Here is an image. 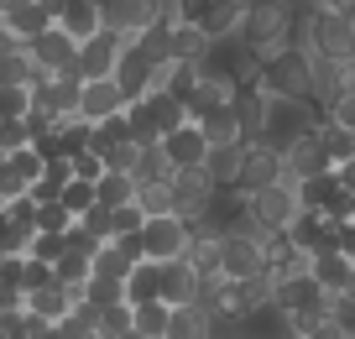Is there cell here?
<instances>
[{"label": "cell", "mask_w": 355, "mask_h": 339, "mask_svg": "<svg viewBox=\"0 0 355 339\" xmlns=\"http://www.w3.org/2000/svg\"><path fill=\"white\" fill-rule=\"evenodd\" d=\"M125 339H141V334H125Z\"/></svg>", "instance_id": "cell-59"}, {"label": "cell", "mask_w": 355, "mask_h": 339, "mask_svg": "<svg viewBox=\"0 0 355 339\" xmlns=\"http://www.w3.org/2000/svg\"><path fill=\"white\" fill-rule=\"evenodd\" d=\"M6 219H11V225H21V230H37V204H32V193H26V198H11V204H6Z\"/></svg>", "instance_id": "cell-48"}, {"label": "cell", "mask_w": 355, "mask_h": 339, "mask_svg": "<svg viewBox=\"0 0 355 339\" xmlns=\"http://www.w3.org/2000/svg\"><path fill=\"white\" fill-rule=\"evenodd\" d=\"M53 26H58L63 37H73V42H89V37L100 32V11H94V0H68L63 16H58Z\"/></svg>", "instance_id": "cell-24"}, {"label": "cell", "mask_w": 355, "mask_h": 339, "mask_svg": "<svg viewBox=\"0 0 355 339\" xmlns=\"http://www.w3.org/2000/svg\"><path fill=\"white\" fill-rule=\"evenodd\" d=\"M313 11H329V16H340V21H355V0H319Z\"/></svg>", "instance_id": "cell-53"}, {"label": "cell", "mask_w": 355, "mask_h": 339, "mask_svg": "<svg viewBox=\"0 0 355 339\" xmlns=\"http://www.w3.org/2000/svg\"><path fill=\"white\" fill-rule=\"evenodd\" d=\"M162 339H209V308L204 303L167 308V334Z\"/></svg>", "instance_id": "cell-23"}, {"label": "cell", "mask_w": 355, "mask_h": 339, "mask_svg": "<svg viewBox=\"0 0 355 339\" xmlns=\"http://www.w3.org/2000/svg\"><path fill=\"white\" fill-rule=\"evenodd\" d=\"M68 173H73V183H100L105 162H100V152H78V157H68Z\"/></svg>", "instance_id": "cell-45"}, {"label": "cell", "mask_w": 355, "mask_h": 339, "mask_svg": "<svg viewBox=\"0 0 355 339\" xmlns=\"http://www.w3.org/2000/svg\"><path fill=\"white\" fill-rule=\"evenodd\" d=\"M53 282V266H42V261H21V293H37V287H47Z\"/></svg>", "instance_id": "cell-49"}, {"label": "cell", "mask_w": 355, "mask_h": 339, "mask_svg": "<svg viewBox=\"0 0 355 339\" xmlns=\"http://www.w3.org/2000/svg\"><path fill=\"white\" fill-rule=\"evenodd\" d=\"M162 152H167V162L173 167H204V152H209V146H204V136H199V125H178V131H167L162 136Z\"/></svg>", "instance_id": "cell-19"}, {"label": "cell", "mask_w": 355, "mask_h": 339, "mask_svg": "<svg viewBox=\"0 0 355 339\" xmlns=\"http://www.w3.org/2000/svg\"><path fill=\"white\" fill-rule=\"evenodd\" d=\"M125 303L141 308V303H157V261H136L125 272Z\"/></svg>", "instance_id": "cell-30"}, {"label": "cell", "mask_w": 355, "mask_h": 339, "mask_svg": "<svg viewBox=\"0 0 355 339\" xmlns=\"http://www.w3.org/2000/svg\"><path fill=\"white\" fill-rule=\"evenodd\" d=\"M32 193V183H26V177H16L11 167L0 162V198H6V204H11V198H26Z\"/></svg>", "instance_id": "cell-51"}, {"label": "cell", "mask_w": 355, "mask_h": 339, "mask_svg": "<svg viewBox=\"0 0 355 339\" xmlns=\"http://www.w3.org/2000/svg\"><path fill=\"white\" fill-rule=\"evenodd\" d=\"M173 173H178V167L167 162L162 141H152V146H141V152H136V167H131L136 183H173Z\"/></svg>", "instance_id": "cell-27"}, {"label": "cell", "mask_w": 355, "mask_h": 339, "mask_svg": "<svg viewBox=\"0 0 355 339\" xmlns=\"http://www.w3.org/2000/svg\"><path fill=\"white\" fill-rule=\"evenodd\" d=\"M241 21H245V0H214L199 16V32L214 47H230V42H241Z\"/></svg>", "instance_id": "cell-16"}, {"label": "cell", "mask_w": 355, "mask_h": 339, "mask_svg": "<svg viewBox=\"0 0 355 339\" xmlns=\"http://www.w3.org/2000/svg\"><path fill=\"white\" fill-rule=\"evenodd\" d=\"M141 225H146V214H141L136 204L110 209V241H115V235H141Z\"/></svg>", "instance_id": "cell-40"}, {"label": "cell", "mask_w": 355, "mask_h": 339, "mask_svg": "<svg viewBox=\"0 0 355 339\" xmlns=\"http://www.w3.org/2000/svg\"><path fill=\"white\" fill-rule=\"evenodd\" d=\"M78 89H84V78H78V73L37 78V84H32V105L47 110L53 121H73V115H78Z\"/></svg>", "instance_id": "cell-10"}, {"label": "cell", "mask_w": 355, "mask_h": 339, "mask_svg": "<svg viewBox=\"0 0 355 339\" xmlns=\"http://www.w3.org/2000/svg\"><path fill=\"white\" fill-rule=\"evenodd\" d=\"M125 272H131V261H125L110 241H105L100 251H94V261H89V277H100V282H125Z\"/></svg>", "instance_id": "cell-35"}, {"label": "cell", "mask_w": 355, "mask_h": 339, "mask_svg": "<svg viewBox=\"0 0 355 339\" xmlns=\"http://www.w3.org/2000/svg\"><path fill=\"white\" fill-rule=\"evenodd\" d=\"M167 53H173V63H183V68H199V63H209V58H214V42L199 32V26L178 21V26H173V42H167Z\"/></svg>", "instance_id": "cell-18"}, {"label": "cell", "mask_w": 355, "mask_h": 339, "mask_svg": "<svg viewBox=\"0 0 355 339\" xmlns=\"http://www.w3.org/2000/svg\"><path fill=\"white\" fill-rule=\"evenodd\" d=\"M298 47L309 58H324V63H355V21H340V16H329V11L303 6Z\"/></svg>", "instance_id": "cell-1"}, {"label": "cell", "mask_w": 355, "mask_h": 339, "mask_svg": "<svg viewBox=\"0 0 355 339\" xmlns=\"http://www.w3.org/2000/svg\"><path fill=\"white\" fill-rule=\"evenodd\" d=\"M94 204H100V209L136 204V177L131 173H100V183H94Z\"/></svg>", "instance_id": "cell-28"}, {"label": "cell", "mask_w": 355, "mask_h": 339, "mask_svg": "<svg viewBox=\"0 0 355 339\" xmlns=\"http://www.w3.org/2000/svg\"><path fill=\"white\" fill-rule=\"evenodd\" d=\"M136 209H141L146 219H157V214H178L173 183H136Z\"/></svg>", "instance_id": "cell-31"}, {"label": "cell", "mask_w": 355, "mask_h": 339, "mask_svg": "<svg viewBox=\"0 0 355 339\" xmlns=\"http://www.w3.org/2000/svg\"><path fill=\"white\" fill-rule=\"evenodd\" d=\"M266 272V251L261 235L241 230V235H220V282H245V277Z\"/></svg>", "instance_id": "cell-6"}, {"label": "cell", "mask_w": 355, "mask_h": 339, "mask_svg": "<svg viewBox=\"0 0 355 339\" xmlns=\"http://www.w3.org/2000/svg\"><path fill=\"white\" fill-rule=\"evenodd\" d=\"M324 173H334V167H329V157H324V146H319V131L298 136V141L282 152V183L288 188H303V183H313V177H324Z\"/></svg>", "instance_id": "cell-9"}, {"label": "cell", "mask_w": 355, "mask_h": 339, "mask_svg": "<svg viewBox=\"0 0 355 339\" xmlns=\"http://www.w3.org/2000/svg\"><path fill=\"white\" fill-rule=\"evenodd\" d=\"M340 94H355V63H345V89Z\"/></svg>", "instance_id": "cell-55"}, {"label": "cell", "mask_w": 355, "mask_h": 339, "mask_svg": "<svg viewBox=\"0 0 355 339\" xmlns=\"http://www.w3.org/2000/svg\"><path fill=\"white\" fill-rule=\"evenodd\" d=\"M78 303H84V287H58V282H47V287H37V293H26V313L42 318V324H63Z\"/></svg>", "instance_id": "cell-14"}, {"label": "cell", "mask_w": 355, "mask_h": 339, "mask_svg": "<svg viewBox=\"0 0 355 339\" xmlns=\"http://www.w3.org/2000/svg\"><path fill=\"white\" fill-rule=\"evenodd\" d=\"M261 89H266V94H282V99H303V105H313L309 53H303V47L293 42L288 53L277 58V63H266V68H261Z\"/></svg>", "instance_id": "cell-5"}, {"label": "cell", "mask_w": 355, "mask_h": 339, "mask_svg": "<svg viewBox=\"0 0 355 339\" xmlns=\"http://www.w3.org/2000/svg\"><path fill=\"white\" fill-rule=\"evenodd\" d=\"M78 219L68 214L63 204H37V230H47V235H68Z\"/></svg>", "instance_id": "cell-39"}, {"label": "cell", "mask_w": 355, "mask_h": 339, "mask_svg": "<svg viewBox=\"0 0 355 339\" xmlns=\"http://www.w3.org/2000/svg\"><path fill=\"white\" fill-rule=\"evenodd\" d=\"M125 47H131V37L121 32H94L89 42H78V78H110Z\"/></svg>", "instance_id": "cell-11"}, {"label": "cell", "mask_w": 355, "mask_h": 339, "mask_svg": "<svg viewBox=\"0 0 355 339\" xmlns=\"http://www.w3.org/2000/svg\"><path fill=\"white\" fill-rule=\"evenodd\" d=\"M131 334L162 339V334H167V303H141V308H131Z\"/></svg>", "instance_id": "cell-34"}, {"label": "cell", "mask_w": 355, "mask_h": 339, "mask_svg": "<svg viewBox=\"0 0 355 339\" xmlns=\"http://www.w3.org/2000/svg\"><path fill=\"white\" fill-rule=\"evenodd\" d=\"M272 183H282V157L272 152V146H261V141H245V152H241V193H261V188H272Z\"/></svg>", "instance_id": "cell-12"}, {"label": "cell", "mask_w": 355, "mask_h": 339, "mask_svg": "<svg viewBox=\"0 0 355 339\" xmlns=\"http://www.w3.org/2000/svg\"><path fill=\"white\" fill-rule=\"evenodd\" d=\"M26 58H32L37 78H53V73H78V42H73V37H63L58 26L37 32L32 42H26Z\"/></svg>", "instance_id": "cell-7"}, {"label": "cell", "mask_w": 355, "mask_h": 339, "mask_svg": "<svg viewBox=\"0 0 355 339\" xmlns=\"http://www.w3.org/2000/svg\"><path fill=\"white\" fill-rule=\"evenodd\" d=\"M245 214H251V230H256V235H277V230H288L293 219L303 214L298 188L272 183V188H261V193H245Z\"/></svg>", "instance_id": "cell-4"}, {"label": "cell", "mask_w": 355, "mask_h": 339, "mask_svg": "<svg viewBox=\"0 0 355 339\" xmlns=\"http://www.w3.org/2000/svg\"><path fill=\"white\" fill-rule=\"evenodd\" d=\"M58 256H63V235H47V230H37V235H32V251H26V261H42V266H53Z\"/></svg>", "instance_id": "cell-43"}, {"label": "cell", "mask_w": 355, "mask_h": 339, "mask_svg": "<svg viewBox=\"0 0 355 339\" xmlns=\"http://www.w3.org/2000/svg\"><path fill=\"white\" fill-rule=\"evenodd\" d=\"M298 6L293 0H245V21H241V47L272 42V37H298Z\"/></svg>", "instance_id": "cell-3"}, {"label": "cell", "mask_w": 355, "mask_h": 339, "mask_svg": "<svg viewBox=\"0 0 355 339\" xmlns=\"http://www.w3.org/2000/svg\"><path fill=\"white\" fill-rule=\"evenodd\" d=\"M303 6H319V0H303Z\"/></svg>", "instance_id": "cell-57"}, {"label": "cell", "mask_w": 355, "mask_h": 339, "mask_svg": "<svg viewBox=\"0 0 355 339\" xmlns=\"http://www.w3.org/2000/svg\"><path fill=\"white\" fill-rule=\"evenodd\" d=\"M319 146H324V157H329V167H345L355 157V131H340L334 121L319 115Z\"/></svg>", "instance_id": "cell-29"}, {"label": "cell", "mask_w": 355, "mask_h": 339, "mask_svg": "<svg viewBox=\"0 0 355 339\" xmlns=\"http://www.w3.org/2000/svg\"><path fill=\"white\" fill-rule=\"evenodd\" d=\"M6 167H11L16 177H26V183H37V177H42V167H47V162H42V157L32 152V146H21V152H11V157H6Z\"/></svg>", "instance_id": "cell-44"}, {"label": "cell", "mask_w": 355, "mask_h": 339, "mask_svg": "<svg viewBox=\"0 0 355 339\" xmlns=\"http://www.w3.org/2000/svg\"><path fill=\"white\" fill-rule=\"evenodd\" d=\"M241 152H245V141L241 146H209V152H204V173L214 177V188L241 183Z\"/></svg>", "instance_id": "cell-26"}, {"label": "cell", "mask_w": 355, "mask_h": 339, "mask_svg": "<svg viewBox=\"0 0 355 339\" xmlns=\"http://www.w3.org/2000/svg\"><path fill=\"white\" fill-rule=\"evenodd\" d=\"M58 204H63L73 219H84L89 209H94V183H73V177H68V183H63V193H58Z\"/></svg>", "instance_id": "cell-38"}, {"label": "cell", "mask_w": 355, "mask_h": 339, "mask_svg": "<svg viewBox=\"0 0 355 339\" xmlns=\"http://www.w3.org/2000/svg\"><path fill=\"white\" fill-rule=\"evenodd\" d=\"M261 94H266V89H261ZM309 131H319V110H313V105H303V99H282V94L261 99V136H256L261 146H272V152L282 157L298 136H309Z\"/></svg>", "instance_id": "cell-2"}, {"label": "cell", "mask_w": 355, "mask_h": 339, "mask_svg": "<svg viewBox=\"0 0 355 339\" xmlns=\"http://www.w3.org/2000/svg\"><path fill=\"white\" fill-rule=\"evenodd\" d=\"M324 121H334L340 131H355V94H340L329 110H324Z\"/></svg>", "instance_id": "cell-47"}, {"label": "cell", "mask_w": 355, "mask_h": 339, "mask_svg": "<svg viewBox=\"0 0 355 339\" xmlns=\"http://www.w3.org/2000/svg\"><path fill=\"white\" fill-rule=\"evenodd\" d=\"M110 245H115V251H121L131 266H136V261H146V251H141V235H115Z\"/></svg>", "instance_id": "cell-52"}, {"label": "cell", "mask_w": 355, "mask_h": 339, "mask_svg": "<svg viewBox=\"0 0 355 339\" xmlns=\"http://www.w3.org/2000/svg\"><path fill=\"white\" fill-rule=\"evenodd\" d=\"M94 334H100V339H125V334H131V303L94 308Z\"/></svg>", "instance_id": "cell-33"}, {"label": "cell", "mask_w": 355, "mask_h": 339, "mask_svg": "<svg viewBox=\"0 0 355 339\" xmlns=\"http://www.w3.org/2000/svg\"><path fill=\"white\" fill-rule=\"evenodd\" d=\"M0 266H6V251H0Z\"/></svg>", "instance_id": "cell-58"}, {"label": "cell", "mask_w": 355, "mask_h": 339, "mask_svg": "<svg viewBox=\"0 0 355 339\" xmlns=\"http://www.w3.org/2000/svg\"><path fill=\"white\" fill-rule=\"evenodd\" d=\"M199 136H204V146H241L245 136H241V121H235V110L230 105H220V110H209V115H199Z\"/></svg>", "instance_id": "cell-22"}, {"label": "cell", "mask_w": 355, "mask_h": 339, "mask_svg": "<svg viewBox=\"0 0 355 339\" xmlns=\"http://www.w3.org/2000/svg\"><path fill=\"white\" fill-rule=\"evenodd\" d=\"M0 219H6V198H0Z\"/></svg>", "instance_id": "cell-56"}, {"label": "cell", "mask_w": 355, "mask_h": 339, "mask_svg": "<svg viewBox=\"0 0 355 339\" xmlns=\"http://www.w3.org/2000/svg\"><path fill=\"white\" fill-rule=\"evenodd\" d=\"M214 0H173V26L178 21H189V26H199V16L209 11Z\"/></svg>", "instance_id": "cell-50"}, {"label": "cell", "mask_w": 355, "mask_h": 339, "mask_svg": "<svg viewBox=\"0 0 355 339\" xmlns=\"http://www.w3.org/2000/svg\"><path fill=\"white\" fill-rule=\"evenodd\" d=\"M199 293H204V282L183 261H162L157 266V303L183 308V303H199Z\"/></svg>", "instance_id": "cell-15"}, {"label": "cell", "mask_w": 355, "mask_h": 339, "mask_svg": "<svg viewBox=\"0 0 355 339\" xmlns=\"http://www.w3.org/2000/svg\"><path fill=\"white\" fill-rule=\"evenodd\" d=\"M32 89H0V121H26Z\"/></svg>", "instance_id": "cell-42"}, {"label": "cell", "mask_w": 355, "mask_h": 339, "mask_svg": "<svg viewBox=\"0 0 355 339\" xmlns=\"http://www.w3.org/2000/svg\"><path fill=\"white\" fill-rule=\"evenodd\" d=\"M319 303H324V293H319V282H313L309 272H303V277H282L277 297H272L277 313H303V308H319Z\"/></svg>", "instance_id": "cell-20"}, {"label": "cell", "mask_w": 355, "mask_h": 339, "mask_svg": "<svg viewBox=\"0 0 355 339\" xmlns=\"http://www.w3.org/2000/svg\"><path fill=\"white\" fill-rule=\"evenodd\" d=\"M37 6H42V16H47V21H58V16H63V6H68V0H37Z\"/></svg>", "instance_id": "cell-54"}, {"label": "cell", "mask_w": 355, "mask_h": 339, "mask_svg": "<svg viewBox=\"0 0 355 339\" xmlns=\"http://www.w3.org/2000/svg\"><path fill=\"white\" fill-rule=\"evenodd\" d=\"M141 251H146V261H178V256L189 251V225L178 214H157V219H146L141 225Z\"/></svg>", "instance_id": "cell-8"}, {"label": "cell", "mask_w": 355, "mask_h": 339, "mask_svg": "<svg viewBox=\"0 0 355 339\" xmlns=\"http://www.w3.org/2000/svg\"><path fill=\"white\" fill-rule=\"evenodd\" d=\"M152 68H157V63H146L136 47H125L110 78H115V89H121L125 99H146V89H152Z\"/></svg>", "instance_id": "cell-17"}, {"label": "cell", "mask_w": 355, "mask_h": 339, "mask_svg": "<svg viewBox=\"0 0 355 339\" xmlns=\"http://www.w3.org/2000/svg\"><path fill=\"white\" fill-rule=\"evenodd\" d=\"M329 324L340 329L345 339H355V297L350 293H340V297H329Z\"/></svg>", "instance_id": "cell-41"}, {"label": "cell", "mask_w": 355, "mask_h": 339, "mask_svg": "<svg viewBox=\"0 0 355 339\" xmlns=\"http://www.w3.org/2000/svg\"><path fill=\"white\" fill-rule=\"evenodd\" d=\"M125 105H131V99L115 89V78H84V89H78V115H84L89 125L110 121V115H125Z\"/></svg>", "instance_id": "cell-13"}, {"label": "cell", "mask_w": 355, "mask_h": 339, "mask_svg": "<svg viewBox=\"0 0 355 339\" xmlns=\"http://www.w3.org/2000/svg\"><path fill=\"white\" fill-rule=\"evenodd\" d=\"M89 136H94V125H89L84 115H73V121H58V146H63V157L89 152Z\"/></svg>", "instance_id": "cell-36"}, {"label": "cell", "mask_w": 355, "mask_h": 339, "mask_svg": "<svg viewBox=\"0 0 355 339\" xmlns=\"http://www.w3.org/2000/svg\"><path fill=\"white\" fill-rule=\"evenodd\" d=\"M16 339H26V334H16Z\"/></svg>", "instance_id": "cell-60"}, {"label": "cell", "mask_w": 355, "mask_h": 339, "mask_svg": "<svg viewBox=\"0 0 355 339\" xmlns=\"http://www.w3.org/2000/svg\"><path fill=\"white\" fill-rule=\"evenodd\" d=\"M141 105H146V115H152V125H157V141H162L167 131H178V125H189V105L178 94H167V89L162 94H146Z\"/></svg>", "instance_id": "cell-25"}, {"label": "cell", "mask_w": 355, "mask_h": 339, "mask_svg": "<svg viewBox=\"0 0 355 339\" xmlns=\"http://www.w3.org/2000/svg\"><path fill=\"white\" fill-rule=\"evenodd\" d=\"M53 282L58 287H84L89 282V261H84V256H73V251H63L53 261Z\"/></svg>", "instance_id": "cell-37"}, {"label": "cell", "mask_w": 355, "mask_h": 339, "mask_svg": "<svg viewBox=\"0 0 355 339\" xmlns=\"http://www.w3.org/2000/svg\"><path fill=\"white\" fill-rule=\"evenodd\" d=\"M199 282H220V235H189V251L178 256Z\"/></svg>", "instance_id": "cell-21"}, {"label": "cell", "mask_w": 355, "mask_h": 339, "mask_svg": "<svg viewBox=\"0 0 355 339\" xmlns=\"http://www.w3.org/2000/svg\"><path fill=\"white\" fill-rule=\"evenodd\" d=\"M209 339H245V324L225 308H209Z\"/></svg>", "instance_id": "cell-46"}, {"label": "cell", "mask_w": 355, "mask_h": 339, "mask_svg": "<svg viewBox=\"0 0 355 339\" xmlns=\"http://www.w3.org/2000/svg\"><path fill=\"white\" fill-rule=\"evenodd\" d=\"M32 84H37V68H32V58H26V47L0 58V89H32Z\"/></svg>", "instance_id": "cell-32"}]
</instances>
